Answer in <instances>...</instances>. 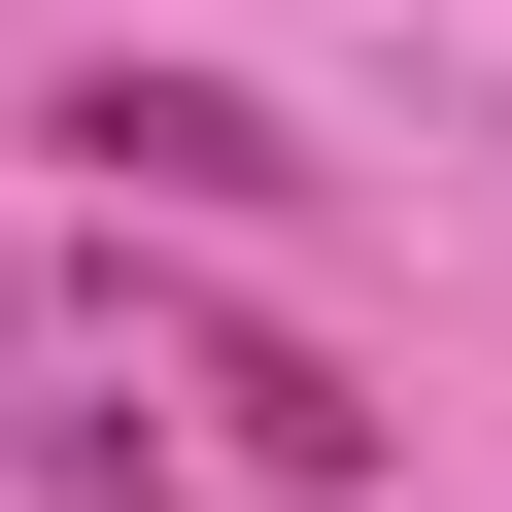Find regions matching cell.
<instances>
[{
  "label": "cell",
  "mask_w": 512,
  "mask_h": 512,
  "mask_svg": "<svg viewBox=\"0 0 512 512\" xmlns=\"http://www.w3.org/2000/svg\"><path fill=\"white\" fill-rule=\"evenodd\" d=\"M35 137H69L103 205H274V171H308V137H274V103H239V69H69Z\"/></svg>",
  "instance_id": "1"
},
{
  "label": "cell",
  "mask_w": 512,
  "mask_h": 512,
  "mask_svg": "<svg viewBox=\"0 0 512 512\" xmlns=\"http://www.w3.org/2000/svg\"><path fill=\"white\" fill-rule=\"evenodd\" d=\"M171 410H205L239 478H308V512L376 478V410H342V342H274V308H171Z\"/></svg>",
  "instance_id": "2"
},
{
  "label": "cell",
  "mask_w": 512,
  "mask_h": 512,
  "mask_svg": "<svg viewBox=\"0 0 512 512\" xmlns=\"http://www.w3.org/2000/svg\"><path fill=\"white\" fill-rule=\"evenodd\" d=\"M0 376H35V274H0Z\"/></svg>",
  "instance_id": "3"
}]
</instances>
